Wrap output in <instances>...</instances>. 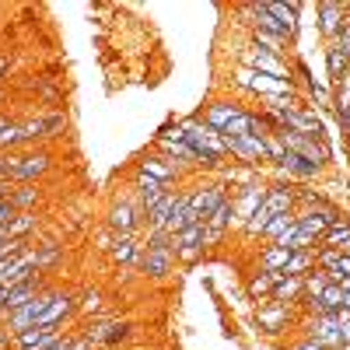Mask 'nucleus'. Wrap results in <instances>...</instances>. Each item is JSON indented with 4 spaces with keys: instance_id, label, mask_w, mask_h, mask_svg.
<instances>
[{
    "instance_id": "1",
    "label": "nucleus",
    "mask_w": 350,
    "mask_h": 350,
    "mask_svg": "<svg viewBox=\"0 0 350 350\" xmlns=\"http://www.w3.org/2000/svg\"><path fill=\"white\" fill-rule=\"evenodd\" d=\"M179 130H183V140L193 148L200 168H221V165H224V158H228V151H224V133L211 130L203 120H186V123H179Z\"/></svg>"
},
{
    "instance_id": "2",
    "label": "nucleus",
    "mask_w": 350,
    "mask_h": 350,
    "mask_svg": "<svg viewBox=\"0 0 350 350\" xmlns=\"http://www.w3.org/2000/svg\"><path fill=\"white\" fill-rule=\"evenodd\" d=\"M295 211V193H291L287 186H270L267 189V200L259 203V211L252 214V221L245 224V235H262L267 231V224L273 221V217H280V214H291Z\"/></svg>"
},
{
    "instance_id": "3",
    "label": "nucleus",
    "mask_w": 350,
    "mask_h": 350,
    "mask_svg": "<svg viewBox=\"0 0 350 350\" xmlns=\"http://www.w3.org/2000/svg\"><path fill=\"white\" fill-rule=\"evenodd\" d=\"M56 295H60V291H46V287H42L32 301H25V305H21V308H14V312H4V329H8L11 336L36 329V323L42 319V312L53 305V298H56Z\"/></svg>"
},
{
    "instance_id": "4",
    "label": "nucleus",
    "mask_w": 350,
    "mask_h": 350,
    "mask_svg": "<svg viewBox=\"0 0 350 350\" xmlns=\"http://www.w3.org/2000/svg\"><path fill=\"white\" fill-rule=\"evenodd\" d=\"M49 172V154L46 151H28V154H8L0 158V175H8V179H39V175Z\"/></svg>"
},
{
    "instance_id": "5",
    "label": "nucleus",
    "mask_w": 350,
    "mask_h": 350,
    "mask_svg": "<svg viewBox=\"0 0 350 350\" xmlns=\"http://www.w3.org/2000/svg\"><path fill=\"white\" fill-rule=\"evenodd\" d=\"M186 203H189V189H179V193H172V189H168V193L161 196L158 207H154V211H148V224H151V231H165L175 217L183 214Z\"/></svg>"
},
{
    "instance_id": "6",
    "label": "nucleus",
    "mask_w": 350,
    "mask_h": 350,
    "mask_svg": "<svg viewBox=\"0 0 350 350\" xmlns=\"http://www.w3.org/2000/svg\"><path fill=\"white\" fill-rule=\"evenodd\" d=\"M267 189H270V186H262L259 179L239 189V196H235V221H231V228H242V231H245V224H249L252 214L259 211V203L267 200Z\"/></svg>"
},
{
    "instance_id": "7",
    "label": "nucleus",
    "mask_w": 350,
    "mask_h": 350,
    "mask_svg": "<svg viewBox=\"0 0 350 350\" xmlns=\"http://www.w3.org/2000/svg\"><path fill=\"white\" fill-rule=\"evenodd\" d=\"M305 340L323 343L326 350H340L343 340H340V323H336V315H312L308 323H305Z\"/></svg>"
},
{
    "instance_id": "8",
    "label": "nucleus",
    "mask_w": 350,
    "mask_h": 350,
    "mask_svg": "<svg viewBox=\"0 0 350 350\" xmlns=\"http://www.w3.org/2000/svg\"><path fill=\"white\" fill-rule=\"evenodd\" d=\"M295 217H298V228L305 231V235H312L315 242L329 231V224H336L340 221V214H336V207H315V211H295Z\"/></svg>"
},
{
    "instance_id": "9",
    "label": "nucleus",
    "mask_w": 350,
    "mask_h": 350,
    "mask_svg": "<svg viewBox=\"0 0 350 350\" xmlns=\"http://www.w3.org/2000/svg\"><path fill=\"white\" fill-rule=\"evenodd\" d=\"M315 14H319V32H323L329 42H336L340 32H343V21H347V8L336 4V0H326V4L315 8Z\"/></svg>"
},
{
    "instance_id": "10",
    "label": "nucleus",
    "mask_w": 350,
    "mask_h": 350,
    "mask_svg": "<svg viewBox=\"0 0 350 350\" xmlns=\"http://www.w3.org/2000/svg\"><path fill=\"white\" fill-rule=\"evenodd\" d=\"M245 67L252 70V74H262V77H291V70L280 64V56H273V53H262V49H249L245 53Z\"/></svg>"
},
{
    "instance_id": "11",
    "label": "nucleus",
    "mask_w": 350,
    "mask_h": 350,
    "mask_svg": "<svg viewBox=\"0 0 350 350\" xmlns=\"http://www.w3.org/2000/svg\"><path fill=\"white\" fill-rule=\"evenodd\" d=\"M64 340V329L56 326V329H28V333H18L11 350H49Z\"/></svg>"
},
{
    "instance_id": "12",
    "label": "nucleus",
    "mask_w": 350,
    "mask_h": 350,
    "mask_svg": "<svg viewBox=\"0 0 350 350\" xmlns=\"http://www.w3.org/2000/svg\"><path fill=\"white\" fill-rule=\"evenodd\" d=\"M74 312V295H67V291H60V295L53 298V305L42 312V319L36 323V329H56V326H64V319Z\"/></svg>"
},
{
    "instance_id": "13",
    "label": "nucleus",
    "mask_w": 350,
    "mask_h": 350,
    "mask_svg": "<svg viewBox=\"0 0 350 350\" xmlns=\"http://www.w3.org/2000/svg\"><path fill=\"white\" fill-rule=\"evenodd\" d=\"M165 193H168V186H161V183H154V179H148V175L137 172V211H140V214L154 211Z\"/></svg>"
},
{
    "instance_id": "14",
    "label": "nucleus",
    "mask_w": 350,
    "mask_h": 350,
    "mask_svg": "<svg viewBox=\"0 0 350 350\" xmlns=\"http://www.w3.org/2000/svg\"><path fill=\"white\" fill-rule=\"evenodd\" d=\"M137 224H140L137 203H116V207L109 211V228L116 231V235H133Z\"/></svg>"
},
{
    "instance_id": "15",
    "label": "nucleus",
    "mask_w": 350,
    "mask_h": 350,
    "mask_svg": "<svg viewBox=\"0 0 350 350\" xmlns=\"http://www.w3.org/2000/svg\"><path fill=\"white\" fill-rule=\"evenodd\" d=\"M305 298V284H301V277H280V284L273 287V305H284V308H291L295 301H301Z\"/></svg>"
},
{
    "instance_id": "16",
    "label": "nucleus",
    "mask_w": 350,
    "mask_h": 350,
    "mask_svg": "<svg viewBox=\"0 0 350 350\" xmlns=\"http://www.w3.org/2000/svg\"><path fill=\"white\" fill-rule=\"evenodd\" d=\"M340 308H343V291H340L336 284H329L323 295L308 301V312H312V315H336Z\"/></svg>"
},
{
    "instance_id": "17",
    "label": "nucleus",
    "mask_w": 350,
    "mask_h": 350,
    "mask_svg": "<svg viewBox=\"0 0 350 350\" xmlns=\"http://www.w3.org/2000/svg\"><path fill=\"white\" fill-rule=\"evenodd\" d=\"M259 326L267 329V333H280V329H287V323H291V312L284 308V305H273V301H267L259 308Z\"/></svg>"
},
{
    "instance_id": "18",
    "label": "nucleus",
    "mask_w": 350,
    "mask_h": 350,
    "mask_svg": "<svg viewBox=\"0 0 350 350\" xmlns=\"http://www.w3.org/2000/svg\"><path fill=\"white\" fill-rule=\"evenodd\" d=\"M242 109L239 105H231V102H214L211 109H207V116H203V123H207L211 130H217V133H224V126L235 120Z\"/></svg>"
},
{
    "instance_id": "19",
    "label": "nucleus",
    "mask_w": 350,
    "mask_h": 350,
    "mask_svg": "<svg viewBox=\"0 0 350 350\" xmlns=\"http://www.w3.org/2000/svg\"><path fill=\"white\" fill-rule=\"evenodd\" d=\"M350 245V217H340L336 224H329V231L319 239V249H347Z\"/></svg>"
},
{
    "instance_id": "20",
    "label": "nucleus",
    "mask_w": 350,
    "mask_h": 350,
    "mask_svg": "<svg viewBox=\"0 0 350 350\" xmlns=\"http://www.w3.org/2000/svg\"><path fill=\"white\" fill-rule=\"evenodd\" d=\"M277 168L287 172V175H295V179H315V175H319V165H312V161H305L298 154H291V151L277 161Z\"/></svg>"
},
{
    "instance_id": "21",
    "label": "nucleus",
    "mask_w": 350,
    "mask_h": 350,
    "mask_svg": "<svg viewBox=\"0 0 350 350\" xmlns=\"http://www.w3.org/2000/svg\"><path fill=\"white\" fill-rule=\"evenodd\" d=\"M326 74H329V81H333V84H340V81L350 74V60L343 56V49H340L336 42H329V46H326Z\"/></svg>"
},
{
    "instance_id": "22",
    "label": "nucleus",
    "mask_w": 350,
    "mask_h": 350,
    "mask_svg": "<svg viewBox=\"0 0 350 350\" xmlns=\"http://www.w3.org/2000/svg\"><path fill=\"white\" fill-rule=\"evenodd\" d=\"M140 175H148V179H154V183H161V186H168L172 179H175V175H179V172H175L165 158H144L140 161Z\"/></svg>"
},
{
    "instance_id": "23",
    "label": "nucleus",
    "mask_w": 350,
    "mask_h": 350,
    "mask_svg": "<svg viewBox=\"0 0 350 350\" xmlns=\"http://www.w3.org/2000/svg\"><path fill=\"white\" fill-rule=\"evenodd\" d=\"M280 277H284V273H256V277L249 280V298L270 301V298H273V287L280 284Z\"/></svg>"
},
{
    "instance_id": "24",
    "label": "nucleus",
    "mask_w": 350,
    "mask_h": 350,
    "mask_svg": "<svg viewBox=\"0 0 350 350\" xmlns=\"http://www.w3.org/2000/svg\"><path fill=\"white\" fill-rule=\"evenodd\" d=\"M315 270V249H305V252H291L287 259V267L280 270L284 277H305Z\"/></svg>"
},
{
    "instance_id": "25",
    "label": "nucleus",
    "mask_w": 350,
    "mask_h": 350,
    "mask_svg": "<svg viewBox=\"0 0 350 350\" xmlns=\"http://www.w3.org/2000/svg\"><path fill=\"white\" fill-rule=\"evenodd\" d=\"M287 259H291L287 249H280V245H267V249H262V256H259V267H262V273H280V270L287 267Z\"/></svg>"
},
{
    "instance_id": "26",
    "label": "nucleus",
    "mask_w": 350,
    "mask_h": 350,
    "mask_svg": "<svg viewBox=\"0 0 350 350\" xmlns=\"http://www.w3.org/2000/svg\"><path fill=\"white\" fill-rule=\"evenodd\" d=\"M126 333V323H98L88 329V340L92 343H112V340H120Z\"/></svg>"
},
{
    "instance_id": "27",
    "label": "nucleus",
    "mask_w": 350,
    "mask_h": 350,
    "mask_svg": "<svg viewBox=\"0 0 350 350\" xmlns=\"http://www.w3.org/2000/svg\"><path fill=\"white\" fill-rule=\"evenodd\" d=\"M112 259H116V262H137V259H140L137 239H133V235H120V239H116V245H112Z\"/></svg>"
},
{
    "instance_id": "28",
    "label": "nucleus",
    "mask_w": 350,
    "mask_h": 350,
    "mask_svg": "<svg viewBox=\"0 0 350 350\" xmlns=\"http://www.w3.org/2000/svg\"><path fill=\"white\" fill-rule=\"evenodd\" d=\"M36 228V214H28V211H21V214H14V221L8 224V239H14V242H25V235Z\"/></svg>"
},
{
    "instance_id": "29",
    "label": "nucleus",
    "mask_w": 350,
    "mask_h": 350,
    "mask_svg": "<svg viewBox=\"0 0 350 350\" xmlns=\"http://www.w3.org/2000/svg\"><path fill=\"white\" fill-rule=\"evenodd\" d=\"M252 46L256 49H262V53H273V56H284V39H277V36H270V32H259V28H256V32H252Z\"/></svg>"
},
{
    "instance_id": "30",
    "label": "nucleus",
    "mask_w": 350,
    "mask_h": 350,
    "mask_svg": "<svg viewBox=\"0 0 350 350\" xmlns=\"http://www.w3.org/2000/svg\"><path fill=\"white\" fill-rule=\"evenodd\" d=\"M287 228H295V211H291V214H280V217H273V221L267 224V231H262V239H267V242L273 245V242L284 235Z\"/></svg>"
},
{
    "instance_id": "31",
    "label": "nucleus",
    "mask_w": 350,
    "mask_h": 350,
    "mask_svg": "<svg viewBox=\"0 0 350 350\" xmlns=\"http://www.w3.org/2000/svg\"><path fill=\"white\" fill-rule=\"evenodd\" d=\"M8 200H11V207L18 211V207H32V203L39 200V193L36 189H14V193H8Z\"/></svg>"
},
{
    "instance_id": "32",
    "label": "nucleus",
    "mask_w": 350,
    "mask_h": 350,
    "mask_svg": "<svg viewBox=\"0 0 350 350\" xmlns=\"http://www.w3.org/2000/svg\"><path fill=\"white\" fill-rule=\"evenodd\" d=\"M203 252H207L203 245H183V249H175V259H179V262H186V267H189V262H196Z\"/></svg>"
},
{
    "instance_id": "33",
    "label": "nucleus",
    "mask_w": 350,
    "mask_h": 350,
    "mask_svg": "<svg viewBox=\"0 0 350 350\" xmlns=\"http://www.w3.org/2000/svg\"><path fill=\"white\" fill-rule=\"evenodd\" d=\"M102 305V295H98V291H84V295H81V312H95Z\"/></svg>"
},
{
    "instance_id": "34",
    "label": "nucleus",
    "mask_w": 350,
    "mask_h": 350,
    "mask_svg": "<svg viewBox=\"0 0 350 350\" xmlns=\"http://www.w3.org/2000/svg\"><path fill=\"white\" fill-rule=\"evenodd\" d=\"M336 46L343 49V56H347V60H350V18L343 21V32H340V39H336Z\"/></svg>"
},
{
    "instance_id": "35",
    "label": "nucleus",
    "mask_w": 350,
    "mask_h": 350,
    "mask_svg": "<svg viewBox=\"0 0 350 350\" xmlns=\"http://www.w3.org/2000/svg\"><path fill=\"white\" fill-rule=\"evenodd\" d=\"M11 343H14V336L4 329V323H0V350H11Z\"/></svg>"
},
{
    "instance_id": "36",
    "label": "nucleus",
    "mask_w": 350,
    "mask_h": 350,
    "mask_svg": "<svg viewBox=\"0 0 350 350\" xmlns=\"http://www.w3.org/2000/svg\"><path fill=\"white\" fill-rule=\"evenodd\" d=\"M295 350H326V347H323V343H315V340H301Z\"/></svg>"
},
{
    "instance_id": "37",
    "label": "nucleus",
    "mask_w": 350,
    "mask_h": 350,
    "mask_svg": "<svg viewBox=\"0 0 350 350\" xmlns=\"http://www.w3.org/2000/svg\"><path fill=\"white\" fill-rule=\"evenodd\" d=\"M70 343H74V336H64L60 343H56V347H49V350H70Z\"/></svg>"
},
{
    "instance_id": "38",
    "label": "nucleus",
    "mask_w": 350,
    "mask_h": 350,
    "mask_svg": "<svg viewBox=\"0 0 350 350\" xmlns=\"http://www.w3.org/2000/svg\"><path fill=\"white\" fill-rule=\"evenodd\" d=\"M11 70V60H8V56H0V77H4Z\"/></svg>"
},
{
    "instance_id": "39",
    "label": "nucleus",
    "mask_w": 350,
    "mask_h": 350,
    "mask_svg": "<svg viewBox=\"0 0 350 350\" xmlns=\"http://www.w3.org/2000/svg\"><path fill=\"white\" fill-rule=\"evenodd\" d=\"M8 126H11V123H8V120H4V116H0V133H4V130H8Z\"/></svg>"
},
{
    "instance_id": "40",
    "label": "nucleus",
    "mask_w": 350,
    "mask_h": 350,
    "mask_svg": "<svg viewBox=\"0 0 350 350\" xmlns=\"http://www.w3.org/2000/svg\"><path fill=\"white\" fill-rule=\"evenodd\" d=\"M343 252H347V256H350V245H347V249H343Z\"/></svg>"
}]
</instances>
